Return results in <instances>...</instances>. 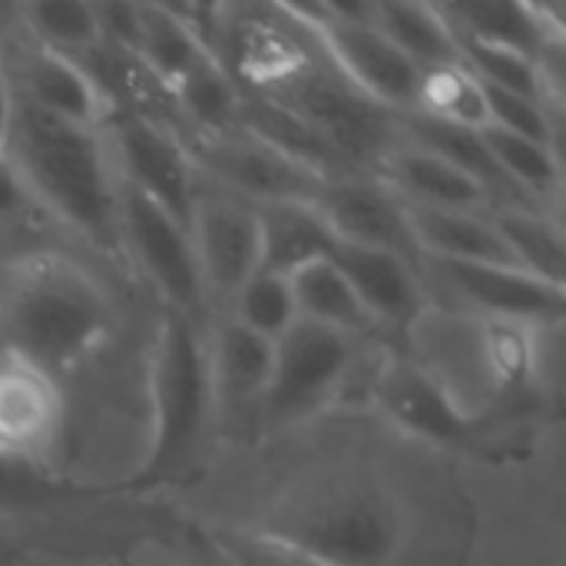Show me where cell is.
Here are the masks:
<instances>
[{
  "mask_svg": "<svg viewBox=\"0 0 566 566\" xmlns=\"http://www.w3.org/2000/svg\"><path fill=\"white\" fill-rule=\"evenodd\" d=\"M192 156L216 179L259 199L262 206L315 202L318 189L328 182V176L289 159L285 153L272 149L269 143H262L242 129L219 133V136H199Z\"/></svg>",
  "mask_w": 566,
  "mask_h": 566,
  "instance_id": "10",
  "label": "cell"
},
{
  "mask_svg": "<svg viewBox=\"0 0 566 566\" xmlns=\"http://www.w3.org/2000/svg\"><path fill=\"white\" fill-rule=\"evenodd\" d=\"M60 424L63 398L56 378L7 352L0 358V454L33 461L53 444Z\"/></svg>",
  "mask_w": 566,
  "mask_h": 566,
  "instance_id": "14",
  "label": "cell"
},
{
  "mask_svg": "<svg viewBox=\"0 0 566 566\" xmlns=\"http://www.w3.org/2000/svg\"><path fill=\"white\" fill-rule=\"evenodd\" d=\"M265 534L325 566H391L405 524L398 507L365 481H332L275 507Z\"/></svg>",
  "mask_w": 566,
  "mask_h": 566,
  "instance_id": "3",
  "label": "cell"
},
{
  "mask_svg": "<svg viewBox=\"0 0 566 566\" xmlns=\"http://www.w3.org/2000/svg\"><path fill=\"white\" fill-rule=\"evenodd\" d=\"M381 166H385V182H391L388 189L411 206L478 212L491 199L471 176H464L458 166H451L448 159H441L424 146L391 149L381 156Z\"/></svg>",
  "mask_w": 566,
  "mask_h": 566,
  "instance_id": "19",
  "label": "cell"
},
{
  "mask_svg": "<svg viewBox=\"0 0 566 566\" xmlns=\"http://www.w3.org/2000/svg\"><path fill=\"white\" fill-rule=\"evenodd\" d=\"M415 109L428 119L464 126V129H484L488 126L484 90L464 63L421 70Z\"/></svg>",
  "mask_w": 566,
  "mask_h": 566,
  "instance_id": "28",
  "label": "cell"
},
{
  "mask_svg": "<svg viewBox=\"0 0 566 566\" xmlns=\"http://www.w3.org/2000/svg\"><path fill=\"white\" fill-rule=\"evenodd\" d=\"M3 156L53 216L99 245L119 232V189L109 179L93 129L53 119L13 93V123Z\"/></svg>",
  "mask_w": 566,
  "mask_h": 566,
  "instance_id": "2",
  "label": "cell"
},
{
  "mask_svg": "<svg viewBox=\"0 0 566 566\" xmlns=\"http://www.w3.org/2000/svg\"><path fill=\"white\" fill-rule=\"evenodd\" d=\"M272 358L275 342L242 328L239 322H229L209 352L216 395L229 401H259L272 375Z\"/></svg>",
  "mask_w": 566,
  "mask_h": 566,
  "instance_id": "25",
  "label": "cell"
},
{
  "mask_svg": "<svg viewBox=\"0 0 566 566\" xmlns=\"http://www.w3.org/2000/svg\"><path fill=\"white\" fill-rule=\"evenodd\" d=\"M50 494V484L33 471L30 461L0 454V504H30Z\"/></svg>",
  "mask_w": 566,
  "mask_h": 566,
  "instance_id": "34",
  "label": "cell"
},
{
  "mask_svg": "<svg viewBox=\"0 0 566 566\" xmlns=\"http://www.w3.org/2000/svg\"><path fill=\"white\" fill-rule=\"evenodd\" d=\"M365 17L418 70H434V66L461 63L454 30L448 27L444 13L438 7H421V3H368Z\"/></svg>",
  "mask_w": 566,
  "mask_h": 566,
  "instance_id": "22",
  "label": "cell"
},
{
  "mask_svg": "<svg viewBox=\"0 0 566 566\" xmlns=\"http://www.w3.org/2000/svg\"><path fill=\"white\" fill-rule=\"evenodd\" d=\"M451 285L484 315L504 325L564 318V285H551L517 265L441 262Z\"/></svg>",
  "mask_w": 566,
  "mask_h": 566,
  "instance_id": "15",
  "label": "cell"
},
{
  "mask_svg": "<svg viewBox=\"0 0 566 566\" xmlns=\"http://www.w3.org/2000/svg\"><path fill=\"white\" fill-rule=\"evenodd\" d=\"M232 298H235V322L269 342H279L298 322L289 279L282 275L255 272Z\"/></svg>",
  "mask_w": 566,
  "mask_h": 566,
  "instance_id": "31",
  "label": "cell"
},
{
  "mask_svg": "<svg viewBox=\"0 0 566 566\" xmlns=\"http://www.w3.org/2000/svg\"><path fill=\"white\" fill-rule=\"evenodd\" d=\"M405 202V199H401ZM411 235L418 249H428L438 262H468V265H514L501 232L488 216L451 212L405 202Z\"/></svg>",
  "mask_w": 566,
  "mask_h": 566,
  "instance_id": "20",
  "label": "cell"
},
{
  "mask_svg": "<svg viewBox=\"0 0 566 566\" xmlns=\"http://www.w3.org/2000/svg\"><path fill=\"white\" fill-rule=\"evenodd\" d=\"M133 53L153 73V80L172 93L179 80L212 50L202 46L192 23L166 7H139V30Z\"/></svg>",
  "mask_w": 566,
  "mask_h": 566,
  "instance_id": "23",
  "label": "cell"
},
{
  "mask_svg": "<svg viewBox=\"0 0 566 566\" xmlns=\"http://www.w3.org/2000/svg\"><path fill=\"white\" fill-rule=\"evenodd\" d=\"M153 438L149 458L136 474V484H159L176 478L199 451L202 431L212 411V368L209 352L186 315L163 322L153 348Z\"/></svg>",
  "mask_w": 566,
  "mask_h": 566,
  "instance_id": "4",
  "label": "cell"
},
{
  "mask_svg": "<svg viewBox=\"0 0 566 566\" xmlns=\"http://www.w3.org/2000/svg\"><path fill=\"white\" fill-rule=\"evenodd\" d=\"M189 235L202 282L209 289L235 295L262 265L259 216L249 206L219 196H199Z\"/></svg>",
  "mask_w": 566,
  "mask_h": 566,
  "instance_id": "12",
  "label": "cell"
},
{
  "mask_svg": "<svg viewBox=\"0 0 566 566\" xmlns=\"http://www.w3.org/2000/svg\"><path fill=\"white\" fill-rule=\"evenodd\" d=\"M262 235V265L259 272L295 275L298 269L328 259L335 235L312 202H269L255 209Z\"/></svg>",
  "mask_w": 566,
  "mask_h": 566,
  "instance_id": "21",
  "label": "cell"
},
{
  "mask_svg": "<svg viewBox=\"0 0 566 566\" xmlns=\"http://www.w3.org/2000/svg\"><path fill=\"white\" fill-rule=\"evenodd\" d=\"M10 123H13V86H10V83L3 80V73H0V153L7 149Z\"/></svg>",
  "mask_w": 566,
  "mask_h": 566,
  "instance_id": "36",
  "label": "cell"
},
{
  "mask_svg": "<svg viewBox=\"0 0 566 566\" xmlns=\"http://www.w3.org/2000/svg\"><path fill=\"white\" fill-rule=\"evenodd\" d=\"M335 239L352 245H368L411 262L421 249L411 235L408 212L398 192L381 182H325L312 202Z\"/></svg>",
  "mask_w": 566,
  "mask_h": 566,
  "instance_id": "11",
  "label": "cell"
},
{
  "mask_svg": "<svg viewBox=\"0 0 566 566\" xmlns=\"http://www.w3.org/2000/svg\"><path fill=\"white\" fill-rule=\"evenodd\" d=\"M378 405L391 424L434 444L464 441L474 428L454 391L434 371L405 358H395L378 375Z\"/></svg>",
  "mask_w": 566,
  "mask_h": 566,
  "instance_id": "13",
  "label": "cell"
},
{
  "mask_svg": "<svg viewBox=\"0 0 566 566\" xmlns=\"http://www.w3.org/2000/svg\"><path fill=\"white\" fill-rule=\"evenodd\" d=\"M292 13L315 33L328 63L371 103L381 109H408L418 103L421 70L368 23L365 7L328 3L315 10L292 7Z\"/></svg>",
  "mask_w": 566,
  "mask_h": 566,
  "instance_id": "5",
  "label": "cell"
},
{
  "mask_svg": "<svg viewBox=\"0 0 566 566\" xmlns=\"http://www.w3.org/2000/svg\"><path fill=\"white\" fill-rule=\"evenodd\" d=\"M491 222L501 232L517 269H524L551 285H564V232L551 219L517 206V209L497 212Z\"/></svg>",
  "mask_w": 566,
  "mask_h": 566,
  "instance_id": "26",
  "label": "cell"
},
{
  "mask_svg": "<svg viewBox=\"0 0 566 566\" xmlns=\"http://www.w3.org/2000/svg\"><path fill=\"white\" fill-rule=\"evenodd\" d=\"M199 566H222V560H219V557L212 554V547H209V554L202 557V564H199Z\"/></svg>",
  "mask_w": 566,
  "mask_h": 566,
  "instance_id": "37",
  "label": "cell"
},
{
  "mask_svg": "<svg viewBox=\"0 0 566 566\" xmlns=\"http://www.w3.org/2000/svg\"><path fill=\"white\" fill-rule=\"evenodd\" d=\"M269 99L295 113L308 129H315L335 156L368 159L385 149L388 109L358 93L332 63L312 60L302 73H295L285 86L272 90Z\"/></svg>",
  "mask_w": 566,
  "mask_h": 566,
  "instance_id": "6",
  "label": "cell"
},
{
  "mask_svg": "<svg viewBox=\"0 0 566 566\" xmlns=\"http://www.w3.org/2000/svg\"><path fill=\"white\" fill-rule=\"evenodd\" d=\"M289 289L295 298V312L305 322H315L345 335H358L375 325L368 312L361 308L358 295L352 292L348 279L338 272L332 259H318L298 269L295 275H289Z\"/></svg>",
  "mask_w": 566,
  "mask_h": 566,
  "instance_id": "24",
  "label": "cell"
},
{
  "mask_svg": "<svg viewBox=\"0 0 566 566\" xmlns=\"http://www.w3.org/2000/svg\"><path fill=\"white\" fill-rule=\"evenodd\" d=\"M116 156L129 189L156 202L179 226H192V212L199 202L192 156L179 146V139L163 129L156 119L119 113L116 119Z\"/></svg>",
  "mask_w": 566,
  "mask_h": 566,
  "instance_id": "9",
  "label": "cell"
},
{
  "mask_svg": "<svg viewBox=\"0 0 566 566\" xmlns=\"http://www.w3.org/2000/svg\"><path fill=\"white\" fill-rule=\"evenodd\" d=\"M119 232L126 245L136 252L146 275L159 285V292L179 308V315H196L202 308V272L196 262L192 235L156 202L139 196L136 189H119Z\"/></svg>",
  "mask_w": 566,
  "mask_h": 566,
  "instance_id": "8",
  "label": "cell"
},
{
  "mask_svg": "<svg viewBox=\"0 0 566 566\" xmlns=\"http://www.w3.org/2000/svg\"><path fill=\"white\" fill-rule=\"evenodd\" d=\"M13 93L23 96L40 113L83 126V129H93L106 106L99 90L93 86V80L73 56L53 53L43 46L27 50L20 63V90Z\"/></svg>",
  "mask_w": 566,
  "mask_h": 566,
  "instance_id": "18",
  "label": "cell"
},
{
  "mask_svg": "<svg viewBox=\"0 0 566 566\" xmlns=\"http://www.w3.org/2000/svg\"><path fill=\"white\" fill-rule=\"evenodd\" d=\"M328 259L348 279L352 292L358 295L371 322L408 328L421 318V285L411 272V262L391 252L352 245L342 239H335Z\"/></svg>",
  "mask_w": 566,
  "mask_h": 566,
  "instance_id": "16",
  "label": "cell"
},
{
  "mask_svg": "<svg viewBox=\"0 0 566 566\" xmlns=\"http://www.w3.org/2000/svg\"><path fill=\"white\" fill-rule=\"evenodd\" d=\"M481 90H484V106H488V126L557 149V143H554L557 139L554 136L557 129H554L551 109L544 103L527 99V96H517V93H507V90H494L488 83H481Z\"/></svg>",
  "mask_w": 566,
  "mask_h": 566,
  "instance_id": "33",
  "label": "cell"
},
{
  "mask_svg": "<svg viewBox=\"0 0 566 566\" xmlns=\"http://www.w3.org/2000/svg\"><path fill=\"white\" fill-rule=\"evenodd\" d=\"M109 325L103 289L73 259L33 255L7 279L0 298L7 352L53 378L83 361L109 335Z\"/></svg>",
  "mask_w": 566,
  "mask_h": 566,
  "instance_id": "1",
  "label": "cell"
},
{
  "mask_svg": "<svg viewBox=\"0 0 566 566\" xmlns=\"http://www.w3.org/2000/svg\"><path fill=\"white\" fill-rule=\"evenodd\" d=\"M222 566H325L265 531H219L209 537Z\"/></svg>",
  "mask_w": 566,
  "mask_h": 566,
  "instance_id": "32",
  "label": "cell"
},
{
  "mask_svg": "<svg viewBox=\"0 0 566 566\" xmlns=\"http://www.w3.org/2000/svg\"><path fill=\"white\" fill-rule=\"evenodd\" d=\"M23 20L36 46L63 56H80L103 40L93 3H30L23 7Z\"/></svg>",
  "mask_w": 566,
  "mask_h": 566,
  "instance_id": "30",
  "label": "cell"
},
{
  "mask_svg": "<svg viewBox=\"0 0 566 566\" xmlns=\"http://www.w3.org/2000/svg\"><path fill=\"white\" fill-rule=\"evenodd\" d=\"M448 20V27L464 36L488 46L517 50L544 66V56H560L564 46V20L560 10L534 7V3H458V7H438Z\"/></svg>",
  "mask_w": 566,
  "mask_h": 566,
  "instance_id": "17",
  "label": "cell"
},
{
  "mask_svg": "<svg viewBox=\"0 0 566 566\" xmlns=\"http://www.w3.org/2000/svg\"><path fill=\"white\" fill-rule=\"evenodd\" d=\"M23 199H27V189H23L13 163L0 153V219L13 216L23 206Z\"/></svg>",
  "mask_w": 566,
  "mask_h": 566,
  "instance_id": "35",
  "label": "cell"
},
{
  "mask_svg": "<svg viewBox=\"0 0 566 566\" xmlns=\"http://www.w3.org/2000/svg\"><path fill=\"white\" fill-rule=\"evenodd\" d=\"M202 129V136H219L239 129V113H242V96L235 83L229 80L226 66L206 53L169 93Z\"/></svg>",
  "mask_w": 566,
  "mask_h": 566,
  "instance_id": "27",
  "label": "cell"
},
{
  "mask_svg": "<svg viewBox=\"0 0 566 566\" xmlns=\"http://www.w3.org/2000/svg\"><path fill=\"white\" fill-rule=\"evenodd\" d=\"M355 358L352 335L298 318L279 342L269 385L259 398L269 424H292L322 408Z\"/></svg>",
  "mask_w": 566,
  "mask_h": 566,
  "instance_id": "7",
  "label": "cell"
},
{
  "mask_svg": "<svg viewBox=\"0 0 566 566\" xmlns=\"http://www.w3.org/2000/svg\"><path fill=\"white\" fill-rule=\"evenodd\" d=\"M497 169L507 176V182L521 192V196H551L560 186V156L554 146L484 126L481 129Z\"/></svg>",
  "mask_w": 566,
  "mask_h": 566,
  "instance_id": "29",
  "label": "cell"
}]
</instances>
